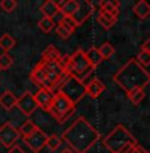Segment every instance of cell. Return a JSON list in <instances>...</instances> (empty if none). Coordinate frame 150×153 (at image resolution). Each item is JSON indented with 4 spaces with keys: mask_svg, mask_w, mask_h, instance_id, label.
Listing matches in <instances>:
<instances>
[{
    "mask_svg": "<svg viewBox=\"0 0 150 153\" xmlns=\"http://www.w3.org/2000/svg\"><path fill=\"white\" fill-rule=\"evenodd\" d=\"M47 139H48L47 133H44V131H41L40 128H36L31 134L23 137L25 145L33 153H39L40 151H43L47 144Z\"/></svg>",
    "mask_w": 150,
    "mask_h": 153,
    "instance_id": "cell-9",
    "label": "cell"
},
{
    "mask_svg": "<svg viewBox=\"0 0 150 153\" xmlns=\"http://www.w3.org/2000/svg\"><path fill=\"white\" fill-rule=\"evenodd\" d=\"M37 25H39V28L44 32V33H49V32L55 28V19H51V17H43Z\"/></svg>",
    "mask_w": 150,
    "mask_h": 153,
    "instance_id": "cell-28",
    "label": "cell"
},
{
    "mask_svg": "<svg viewBox=\"0 0 150 153\" xmlns=\"http://www.w3.org/2000/svg\"><path fill=\"white\" fill-rule=\"evenodd\" d=\"M17 7V1L16 0H1L0 1V8H1L4 12H12L15 11V8Z\"/></svg>",
    "mask_w": 150,
    "mask_h": 153,
    "instance_id": "cell-31",
    "label": "cell"
},
{
    "mask_svg": "<svg viewBox=\"0 0 150 153\" xmlns=\"http://www.w3.org/2000/svg\"><path fill=\"white\" fill-rule=\"evenodd\" d=\"M130 153H149V152H148V151H145V149H143L142 146L138 145V144H137V145L134 146L133 149H132V152H130Z\"/></svg>",
    "mask_w": 150,
    "mask_h": 153,
    "instance_id": "cell-35",
    "label": "cell"
},
{
    "mask_svg": "<svg viewBox=\"0 0 150 153\" xmlns=\"http://www.w3.org/2000/svg\"><path fill=\"white\" fill-rule=\"evenodd\" d=\"M126 95H128L129 100H130L134 105H138L140 102H142V100L145 99V96H146L143 89H133L129 93H126Z\"/></svg>",
    "mask_w": 150,
    "mask_h": 153,
    "instance_id": "cell-25",
    "label": "cell"
},
{
    "mask_svg": "<svg viewBox=\"0 0 150 153\" xmlns=\"http://www.w3.org/2000/svg\"><path fill=\"white\" fill-rule=\"evenodd\" d=\"M60 153H75V152H73L70 148H65V149H63V151H61Z\"/></svg>",
    "mask_w": 150,
    "mask_h": 153,
    "instance_id": "cell-37",
    "label": "cell"
},
{
    "mask_svg": "<svg viewBox=\"0 0 150 153\" xmlns=\"http://www.w3.org/2000/svg\"><path fill=\"white\" fill-rule=\"evenodd\" d=\"M63 56L60 51L56 48L55 45H49L44 49L43 55H41V61H61Z\"/></svg>",
    "mask_w": 150,
    "mask_h": 153,
    "instance_id": "cell-18",
    "label": "cell"
},
{
    "mask_svg": "<svg viewBox=\"0 0 150 153\" xmlns=\"http://www.w3.org/2000/svg\"><path fill=\"white\" fill-rule=\"evenodd\" d=\"M97 22H98L105 29H109V28H112L114 24H116L117 17L113 16V15H110V13H108V12H105V11L100 10L98 11V17H97Z\"/></svg>",
    "mask_w": 150,
    "mask_h": 153,
    "instance_id": "cell-21",
    "label": "cell"
},
{
    "mask_svg": "<svg viewBox=\"0 0 150 153\" xmlns=\"http://www.w3.org/2000/svg\"><path fill=\"white\" fill-rule=\"evenodd\" d=\"M63 61H40V65L43 67L44 72L48 76L49 84H51V89L55 92V88H57V85L60 84V81L67 76L65 71H64Z\"/></svg>",
    "mask_w": 150,
    "mask_h": 153,
    "instance_id": "cell-7",
    "label": "cell"
},
{
    "mask_svg": "<svg viewBox=\"0 0 150 153\" xmlns=\"http://www.w3.org/2000/svg\"><path fill=\"white\" fill-rule=\"evenodd\" d=\"M61 143H63L61 137H58L57 134H51V136H48V139H47L45 146L49 149V151L55 152V151H57V149L61 146Z\"/></svg>",
    "mask_w": 150,
    "mask_h": 153,
    "instance_id": "cell-26",
    "label": "cell"
},
{
    "mask_svg": "<svg viewBox=\"0 0 150 153\" xmlns=\"http://www.w3.org/2000/svg\"><path fill=\"white\" fill-rule=\"evenodd\" d=\"M78 1L77 0H68L64 1L63 4H60V12L63 13V16H70L73 17L75 13L78 11Z\"/></svg>",
    "mask_w": 150,
    "mask_h": 153,
    "instance_id": "cell-19",
    "label": "cell"
},
{
    "mask_svg": "<svg viewBox=\"0 0 150 153\" xmlns=\"http://www.w3.org/2000/svg\"><path fill=\"white\" fill-rule=\"evenodd\" d=\"M56 33H57L61 39H69V36L72 35L68 29H65L63 25H60V24H57V27H56Z\"/></svg>",
    "mask_w": 150,
    "mask_h": 153,
    "instance_id": "cell-33",
    "label": "cell"
},
{
    "mask_svg": "<svg viewBox=\"0 0 150 153\" xmlns=\"http://www.w3.org/2000/svg\"><path fill=\"white\" fill-rule=\"evenodd\" d=\"M63 65L67 75L77 79L82 83L95 71L93 67L89 64V61H88L86 56H85V51H82L81 48L76 49V52H73L70 56L64 59Z\"/></svg>",
    "mask_w": 150,
    "mask_h": 153,
    "instance_id": "cell-4",
    "label": "cell"
},
{
    "mask_svg": "<svg viewBox=\"0 0 150 153\" xmlns=\"http://www.w3.org/2000/svg\"><path fill=\"white\" fill-rule=\"evenodd\" d=\"M33 96H35V100H36L37 108H41L43 111L48 112L52 101H53V97H55L53 91L48 89V88H40Z\"/></svg>",
    "mask_w": 150,
    "mask_h": 153,
    "instance_id": "cell-11",
    "label": "cell"
},
{
    "mask_svg": "<svg viewBox=\"0 0 150 153\" xmlns=\"http://www.w3.org/2000/svg\"><path fill=\"white\" fill-rule=\"evenodd\" d=\"M85 88H86V95L89 97L97 99L105 91V84L101 80H98V79H95V80H92L90 83L85 85Z\"/></svg>",
    "mask_w": 150,
    "mask_h": 153,
    "instance_id": "cell-14",
    "label": "cell"
},
{
    "mask_svg": "<svg viewBox=\"0 0 150 153\" xmlns=\"http://www.w3.org/2000/svg\"><path fill=\"white\" fill-rule=\"evenodd\" d=\"M133 12L136 13L137 17L140 19H146V17L150 15V4L145 0H140L134 4L133 7Z\"/></svg>",
    "mask_w": 150,
    "mask_h": 153,
    "instance_id": "cell-22",
    "label": "cell"
},
{
    "mask_svg": "<svg viewBox=\"0 0 150 153\" xmlns=\"http://www.w3.org/2000/svg\"><path fill=\"white\" fill-rule=\"evenodd\" d=\"M13 59L8 52H3L0 53V71H7L12 67Z\"/></svg>",
    "mask_w": 150,
    "mask_h": 153,
    "instance_id": "cell-27",
    "label": "cell"
},
{
    "mask_svg": "<svg viewBox=\"0 0 150 153\" xmlns=\"http://www.w3.org/2000/svg\"><path fill=\"white\" fill-rule=\"evenodd\" d=\"M137 144L133 134L121 124L114 126L113 131L104 139V146L110 153H130Z\"/></svg>",
    "mask_w": 150,
    "mask_h": 153,
    "instance_id": "cell-3",
    "label": "cell"
},
{
    "mask_svg": "<svg viewBox=\"0 0 150 153\" xmlns=\"http://www.w3.org/2000/svg\"><path fill=\"white\" fill-rule=\"evenodd\" d=\"M29 77H31L32 83L36 84L37 87H39V89L40 88H48V89H51V84H49L48 76H47V73L44 72V69H43V67L40 65V63H37L36 65H35V68L32 69Z\"/></svg>",
    "mask_w": 150,
    "mask_h": 153,
    "instance_id": "cell-13",
    "label": "cell"
},
{
    "mask_svg": "<svg viewBox=\"0 0 150 153\" xmlns=\"http://www.w3.org/2000/svg\"><path fill=\"white\" fill-rule=\"evenodd\" d=\"M58 24L63 25L65 29H68L70 33H73V32L76 31V28L78 27L77 23L75 22V19H73V17H70V16H63L60 20H58Z\"/></svg>",
    "mask_w": 150,
    "mask_h": 153,
    "instance_id": "cell-24",
    "label": "cell"
},
{
    "mask_svg": "<svg viewBox=\"0 0 150 153\" xmlns=\"http://www.w3.org/2000/svg\"><path fill=\"white\" fill-rule=\"evenodd\" d=\"M16 107L19 108V111L21 112L23 114L31 116V114L37 109V104H36V100H35L33 93L29 92V91H25V92L17 99Z\"/></svg>",
    "mask_w": 150,
    "mask_h": 153,
    "instance_id": "cell-10",
    "label": "cell"
},
{
    "mask_svg": "<svg viewBox=\"0 0 150 153\" xmlns=\"http://www.w3.org/2000/svg\"><path fill=\"white\" fill-rule=\"evenodd\" d=\"M141 51H145V52H148V53H150V39H148L145 43L142 44V48H141Z\"/></svg>",
    "mask_w": 150,
    "mask_h": 153,
    "instance_id": "cell-36",
    "label": "cell"
},
{
    "mask_svg": "<svg viewBox=\"0 0 150 153\" xmlns=\"http://www.w3.org/2000/svg\"><path fill=\"white\" fill-rule=\"evenodd\" d=\"M7 153H25V152L23 151L21 146H19V145H13V146H11V148L8 149V152H7Z\"/></svg>",
    "mask_w": 150,
    "mask_h": 153,
    "instance_id": "cell-34",
    "label": "cell"
},
{
    "mask_svg": "<svg viewBox=\"0 0 150 153\" xmlns=\"http://www.w3.org/2000/svg\"><path fill=\"white\" fill-rule=\"evenodd\" d=\"M57 92L64 95L67 99H69L76 105L86 95V88H85V84L82 81L67 75L60 81V84L57 85Z\"/></svg>",
    "mask_w": 150,
    "mask_h": 153,
    "instance_id": "cell-6",
    "label": "cell"
},
{
    "mask_svg": "<svg viewBox=\"0 0 150 153\" xmlns=\"http://www.w3.org/2000/svg\"><path fill=\"white\" fill-rule=\"evenodd\" d=\"M136 60L145 68V67L150 65V53H148V52H145V51H140L137 55V57H136Z\"/></svg>",
    "mask_w": 150,
    "mask_h": 153,
    "instance_id": "cell-32",
    "label": "cell"
},
{
    "mask_svg": "<svg viewBox=\"0 0 150 153\" xmlns=\"http://www.w3.org/2000/svg\"><path fill=\"white\" fill-rule=\"evenodd\" d=\"M100 10L117 17L120 15V3L116 1V0H102L100 3Z\"/></svg>",
    "mask_w": 150,
    "mask_h": 153,
    "instance_id": "cell-20",
    "label": "cell"
},
{
    "mask_svg": "<svg viewBox=\"0 0 150 153\" xmlns=\"http://www.w3.org/2000/svg\"><path fill=\"white\" fill-rule=\"evenodd\" d=\"M98 51H100V53H101L102 59H110L114 53V47L109 42H105L98 47Z\"/></svg>",
    "mask_w": 150,
    "mask_h": 153,
    "instance_id": "cell-29",
    "label": "cell"
},
{
    "mask_svg": "<svg viewBox=\"0 0 150 153\" xmlns=\"http://www.w3.org/2000/svg\"><path fill=\"white\" fill-rule=\"evenodd\" d=\"M61 140L65 141L75 153H86L100 140V132L81 116L63 132Z\"/></svg>",
    "mask_w": 150,
    "mask_h": 153,
    "instance_id": "cell-1",
    "label": "cell"
},
{
    "mask_svg": "<svg viewBox=\"0 0 150 153\" xmlns=\"http://www.w3.org/2000/svg\"><path fill=\"white\" fill-rule=\"evenodd\" d=\"M85 56H86L89 64L93 67V69H96L97 67H98L100 64L102 63V60H104L97 47H90V48L88 49L86 52H85Z\"/></svg>",
    "mask_w": 150,
    "mask_h": 153,
    "instance_id": "cell-17",
    "label": "cell"
},
{
    "mask_svg": "<svg viewBox=\"0 0 150 153\" xmlns=\"http://www.w3.org/2000/svg\"><path fill=\"white\" fill-rule=\"evenodd\" d=\"M75 111H76V105L64 95H61L60 92L55 93L53 101H52L51 107L48 109L49 114L60 124L65 123V120H68L75 113Z\"/></svg>",
    "mask_w": 150,
    "mask_h": 153,
    "instance_id": "cell-5",
    "label": "cell"
},
{
    "mask_svg": "<svg viewBox=\"0 0 150 153\" xmlns=\"http://www.w3.org/2000/svg\"><path fill=\"white\" fill-rule=\"evenodd\" d=\"M78 4H80L78 5V11L75 13L73 19H75L76 23H77V25H80V24H82V23H85L90 16H92L93 11H95V5H93V3L89 1V0L78 1Z\"/></svg>",
    "mask_w": 150,
    "mask_h": 153,
    "instance_id": "cell-12",
    "label": "cell"
},
{
    "mask_svg": "<svg viewBox=\"0 0 150 153\" xmlns=\"http://www.w3.org/2000/svg\"><path fill=\"white\" fill-rule=\"evenodd\" d=\"M19 139H20L19 129L15 128L10 121L0 125V144L3 146L10 149L11 146H13L16 144V141Z\"/></svg>",
    "mask_w": 150,
    "mask_h": 153,
    "instance_id": "cell-8",
    "label": "cell"
},
{
    "mask_svg": "<svg viewBox=\"0 0 150 153\" xmlns=\"http://www.w3.org/2000/svg\"><path fill=\"white\" fill-rule=\"evenodd\" d=\"M17 97L13 95L11 91H4L0 96V107L5 111H11L12 108L16 107Z\"/></svg>",
    "mask_w": 150,
    "mask_h": 153,
    "instance_id": "cell-16",
    "label": "cell"
},
{
    "mask_svg": "<svg viewBox=\"0 0 150 153\" xmlns=\"http://www.w3.org/2000/svg\"><path fill=\"white\" fill-rule=\"evenodd\" d=\"M37 126L33 124V123L31 121V120H27L25 123H23L21 126L20 128H17L19 129V133H20V136H23V137H25V136H28V134H31L32 132L36 129Z\"/></svg>",
    "mask_w": 150,
    "mask_h": 153,
    "instance_id": "cell-30",
    "label": "cell"
},
{
    "mask_svg": "<svg viewBox=\"0 0 150 153\" xmlns=\"http://www.w3.org/2000/svg\"><path fill=\"white\" fill-rule=\"evenodd\" d=\"M41 13L44 15V17H51L53 19L57 13H60V4L53 1V0H48L44 4H41L40 7Z\"/></svg>",
    "mask_w": 150,
    "mask_h": 153,
    "instance_id": "cell-15",
    "label": "cell"
},
{
    "mask_svg": "<svg viewBox=\"0 0 150 153\" xmlns=\"http://www.w3.org/2000/svg\"><path fill=\"white\" fill-rule=\"evenodd\" d=\"M15 45H16V40H15L11 35L4 33L1 37H0V48H1L4 52L11 51Z\"/></svg>",
    "mask_w": 150,
    "mask_h": 153,
    "instance_id": "cell-23",
    "label": "cell"
},
{
    "mask_svg": "<svg viewBox=\"0 0 150 153\" xmlns=\"http://www.w3.org/2000/svg\"><path fill=\"white\" fill-rule=\"evenodd\" d=\"M113 81L129 93L133 89H143L150 83V73L136 59H129V61L114 73Z\"/></svg>",
    "mask_w": 150,
    "mask_h": 153,
    "instance_id": "cell-2",
    "label": "cell"
}]
</instances>
